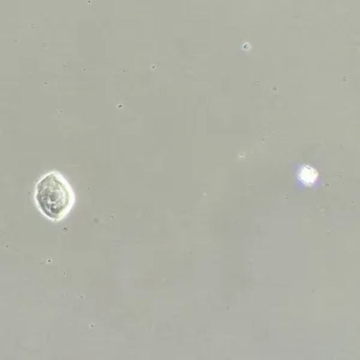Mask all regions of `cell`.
<instances>
[{"label":"cell","instance_id":"6da1fadb","mask_svg":"<svg viewBox=\"0 0 360 360\" xmlns=\"http://www.w3.org/2000/svg\"><path fill=\"white\" fill-rule=\"evenodd\" d=\"M34 198L37 208L51 221H62L75 205L72 186L62 173L57 171L42 176L37 185Z\"/></svg>","mask_w":360,"mask_h":360},{"label":"cell","instance_id":"7a4b0ae2","mask_svg":"<svg viewBox=\"0 0 360 360\" xmlns=\"http://www.w3.org/2000/svg\"><path fill=\"white\" fill-rule=\"evenodd\" d=\"M299 178H300V180H302L303 183H305V184H314L316 179H317V173H316L314 168L304 167L303 169L300 171V173H299Z\"/></svg>","mask_w":360,"mask_h":360}]
</instances>
